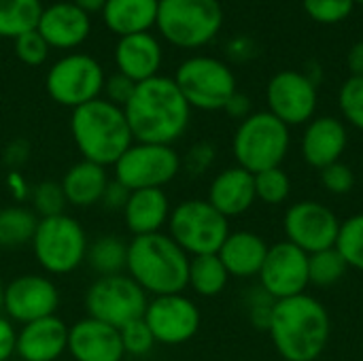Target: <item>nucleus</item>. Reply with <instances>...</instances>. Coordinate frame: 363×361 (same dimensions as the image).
Wrapping results in <instances>:
<instances>
[{
	"instance_id": "25",
	"label": "nucleus",
	"mask_w": 363,
	"mask_h": 361,
	"mask_svg": "<svg viewBox=\"0 0 363 361\" xmlns=\"http://www.w3.org/2000/svg\"><path fill=\"white\" fill-rule=\"evenodd\" d=\"M268 249L270 247L266 245V240L253 232H230L217 255L230 277L249 279L259 274Z\"/></svg>"
},
{
	"instance_id": "6",
	"label": "nucleus",
	"mask_w": 363,
	"mask_h": 361,
	"mask_svg": "<svg viewBox=\"0 0 363 361\" xmlns=\"http://www.w3.org/2000/svg\"><path fill=\"white\" fill-rule=\"evenodd\" d=\"M289 149V128L268 113H253L240 121L232 151L240 168L251 174L279 168Z\"/></svg>"
},
{
	"instance_id": "11",
	"label": "nucleus",
	"mask_w": 363,
	"mask_h": 361,
	"mask_svg": "<svg viewBox=\"0 0 363 361\" xmlns=\"http://www.w3.org/2000/svg\"><path fill=\"white\" fill-rule=\"evenodd\" d=\"M115 181L128 191L164 189L181 172V155L172 145L132 143V147L113 166Z\"/></svg>"
},
{
	"instance_id": "16",
	"label": "nucleus",
	"mask_w": 363,
	"mask_h": 361,
	"mask_svg": "<svg viewBox=\"0 0 363 361\" xmlns=\"http://www.w3.org/2000/svg\"><path fill=\"white\" fill-rule=\"evenodd\" d=\"M262 289L274 300H285L304 294L308 283V253L291 243H279L268 249L259 270Z\"/></svg>"
},
{
	"instance_id": "44",
	"label": "nucleus",
	"mask_w": 363,
	"mask_h": 361,
	"mask_svg": "<svg viewBox=\"0 0 363 361\" xmlns=\"http://www.w3.org/2000/svg\"><path fill=\"white\" fill-rule=\"evenodd\" d=\"M128 196H130V191H128L121 183H117V181L113 179V181L108 183L104 196H102V204H104L108 211H123V206H125V202H128Z\"/></svg>"
},
{
	"instance_id": "24",
	"label": "nucleus",
	"mask_w": 363,
	"mask_h": 361,
	"mask_svg": "<svg viewBox=\"0 0 363 361\" xmlns=\"http://www.w3.org/2000/svg\"><path fill=\"white\" fill-rule=\"evenodd\" d=\"M170 211V200L164 189H136L130 191L121 215L132 236H147L168 226Z\"/></svg>"
},
{
	"instance_id": "45",
	"label": "nucleus",
	"mask_w": 363,
	"mask_h": 361,
	"mask_svg": "<svg viewBox=\"0 0 363 361\" xmlns=\"http://www.w3.org/2000/svg\"><path fill=\"white\" fill-rule=\"evenodd\" d=\"M28 155H30V145H28V140L15 138V140L9 143L6 149H4V164L11 166V168H19V166L28 160Z\"/></svg>"
},
{
	"instance_id": "5",
	"label": "nucleus",
	"mask_w": 363,
	"mask_h": 361,
	"mask_svg": "<svg viewBox=\"0 0 363 361\" xmlns=\"http://www.w3.org/2000/svg\"><path fill=\"white\" fill-rule=\"evenodd\" d=\"M223 23L219 0H160L155 28L174 47L198 49L211 43Z\"/></svg>"
},
{
	"instance_id": "50",
	"label": "nucleus",
	"mask_w": 363,
	"mask_h": 361,
	"mask_svg": "<svg viewBox=\"0 0 363 361\" xmlns=\"http://www.w3.org/2000/svg\"><path fill=\"white\" fill-rule=\"evenodd\" d=\"M355 2H362V4H363V0H355Z\"/></svg>"
},
{
	"instance_id": "37",
	"label": "nucleus",
	"mask_w": 363,
	"mask_h": 361,
	"mask_svg": "<svg viewBox=\"0 0 363 361\" xmlns=\"http://www.w3.org/2000/svg\"><path fill=\"white\" fill-rule=\"evenodd\" d=\"M340 111L345 115V119L363 130V77H351L345 81V85L340 87Z\"/></svg>"
},
{
	"instance_id": "40",
	"label": "nucleus",
	"mask_w": 363,
	"mask_h": 361,
	"mask_svg": "<svg viewBox=\"0 0 363 361\" xmlns=\"http://www.w3.org/2000/svg\"><path fill=\"white\" fill-rule=\"evenodd\" d=\"M321 185L334 196H345L353 189L355 174L347 164L336 162V164H330L321 170Z\"/></svg>"
},
{
	"instance_id": "26",
	"label": "nucleus",
	"mask_w": 363,
	"mask_h": 361,
	"mask_svg": "<svg viewBox=\"0 0 363 361\" xmlns=\"http://www.w3.org/2000/svg\"><path fill=\"white\" fill-rule=\"evenodd\" d=\"M108 183L111 179L106 168L87 160L72 164L60 181L66 202L74 209H89L100 204Z\"/></svg>"
},
{
	"instance_id": "1",
	"label": "nucleus",
	"mask_w": 363,
	"mask_h": 361,
	"mask_svg": "<svg viewBox=\"0 0 363 361\" xmlns=\"http://www.w3.org/2000/svg\"><path fill=\"white\" fill-rule=\"evenodd\" d=\"M123 113L134 140L153 145L177 143L187 132L191 119V106L174 79L162 74L136 83Z\"/></svg>"
},
{
	"instance_id": "27",
	"label": "nucleus",
	"mask_w": 363,
	"mask_h": 361,
	"mask_svg": "<svg viewBox=\"0 0 363 361\" xmlns=\"http://www.w3.org/2000/svg\"><path fill=\"white\" fill-rule=\"evenodd\" d=\"M160 0H106L102 19L106 28L121 36L149 32L157 19Z\"/></svg>"
},
{
	"instance_id": "46",
	"label": "nucleus",
	"mask_w": 363,
	"mask_h": 361,
	"mask_svg": "<svg viewBox=\"0 0 363 361\" xmlns=\"http://www.w3.org/2000/svg\"><path fill=\"white\" fill-rule=\"evenodd\" d=\"M249 106H251V104H249V100H247L242 94H238V91H236V94L230 98V102L225 104V109H223V111H228L232 117L247 119V117H249V115H247V113H249Z\"/></svg>"
},
{
	"instance_id": "18",
	"label": "nucleus",
	"mask_w": 363,
	"mask_h": 361,
	"mask_svg": "<svg viewBox=\"0 0 363 361\" xmlns=\"http://www.w3.org/2000/svg\"><path fill=\"white\" fill-rule=\"evenodd\" d=\"M36 30L51 49L70 51L87 40L91 17L72 0H55L49 6H43Z\"/></svg>"
},
{
	"instance_id": "9",
	"label": "nucleus",
	"mask_w": 363,
	"mask_h": 361,
	"mask_svg": "<svg viewBox=\"0 0 363 361\" xmlns=\"http://www.w3.org/2000/svg\"><path fill=\"white\" fill-rule=\"evenodd\" d=\"M172 79L187 104L200 111H221L236 94V79L230 66L208 55L185 60Z\"/></svg>"
},
{
	"instance_id": "8",
	"label": "nucleus",
	"mask_w": 363,
	"mask_h": 361,
	"mask_svg": "<svg viewBox=\"0 0 363 361\" xmlns=\"http://www.w3.org/2000/svg\"><path fill=\"white\" fill-rule=\"evenodd\" d=\"M168 236L189 255L219 253L230 236L228 217H223L208 200H185L170 211Z\"/></svg>"
},
{
	"instance_id": "21",
	"label": "nucleus",
	"mask_w": 363,
	"mask_h": 361,
	"mask_svg": "<svg viewBox=\"0 0 363 361\" xmlns=\"http://www.w3.org/2000/svg\"><path fill=\"white\" fill-rule=\"evenodd\" d=\"M162 45L151 32L121 36L115 47L117 72L125 74L134 83L157 77L162 68Z\"/></svg>"
},
{
	"instance_id": "7",
	"label": "nucleus",
	"mask_w": 363,
	"mask_h": 361,
	"mask_svg": "<svg viewBox=\"0 0 363 361\" xmlns=\"http://www.w3.org/2000/svg\"><path fill=\"white\" fill-rule=\"evenodd\" d=\"M30 245L38 266L47 274L55 277L74 272L85 262L89 247L83 226L66 213L57 217L38 219Z\"/></svg>"
},
{
	"instance_id": "31",
	"label": "nucleus",
	"mask_w": 363,
	"mask_h": 361,
	"mask_svg": "<svg viewBox=\"0 0 363 361\" xmlns=\"http://www.w3.org/2000/svg\"><path fill=\"white\" fill-rule=\"evenodd\" d=\"M43 13L40 0H0V36L17 38L36 30Z\"/></svg>"
},
{
	"instance_id": "14",
	"label": "nucleus",
	"mask_w": 363,
	"mask_h": 361,
	"mask_svg": "<svg viewBox=\"0 0 363 361\" xmlns=\"http://www.w3.org/2000/svg\"><path fill=\"white\" fill-rule=\"evenodd\" d=\"M60 291L45 274H19L4 285L2 315L26 326L57 313Z\"/></svg>"
},
{
	"instance_id": "51",
	"label": "nucleus",
	"mask_w": 363,
	"mask_h": 361,
	"mask_svg": "<svg viewBox=\"0 0 363 361\" xmlns=\"http://www.w3.org/2000/svg\"><path fill=\"white\" fill-rule=\"evenodd\" d=\"M11 361H19V360H11Z\"/></svg>"
},
{
	"instance_id": "43",
	"label": "nucleus",
	"mask_w": 363,
	"mask_h": 361,
	"mask_svg": "<svg viewBox=\"0 0 363 361\" xmlns=\"http://www.w3.org/2000/svg\"><path fill=\"white\" fill-rule=\"evenodd\" d=\"M17 355V328L15 323L0 315V361L15 360Z\"/></svg>"
},
{
	"instance_id": "48",
	"label": "nucleus",
	"mask_w": 363,
	"mask_h": 361,
	"mask_svg": "<svg viewBox=\"0 0 363 361\" xmlns=\"http://www.w3.org/2000/svg\"><path fill=\"white\" fill-rule=\"evenodd\" d=\"M81 11H85L89 17L94 15V13H102V9H104V4H106V0H72Z\"/></svg>"
},
{
	"instance_id": "39",
	"label": "nucleus",
	"mask_w": 363,
	"mask_h": 361,
	"mask_svg": "<svg viewBox=\"0 0 363 361\" xmlns=\"http://www.w3.org/2000/svg\"><path fill=\"white\" fill-rule=\"evenodd\" d=\"M49 45L47 40L38 34V30L26 32L15 38V53L26 66H40L49 57Z\"/></svg>"
},
{
	"instance_id": "13",
	"label": "nucleus",
	"mask_w": 363,
	"mask_h": 361,
	"mask_svg": "<svg viewBox=\"0 0 363 361\" xmlns=\"http://www.w3.org/2000/svg\"><path fill=\"white\" fill-rule=\"evenodd\" d=\"M143 321L157 345L177 347L189 343L198 334L202 317L194 300L183 294H170L149 298Z\"/></svg>"
},
{
	"instance_id": "49",
	"label": "nucleus",
	"mask_w": 363,
	"mask_h": 361,
	"mask_svg": "<svg viewBox=\"0 0 363 361\" xmlns=\"http://www.w3.org/2000/svg\"><path fill=\"white\" fill-rule=\"evenodd\" d=\"M2 298H4V283L0 281V315H2Z\"/></svg>"
},
{
	"instance_id": "19",
	"label": "nucleus",
	"mask_w": 363,
	"mask_h": 361,
	"mask_svg": "<svg viewBox=\"0 0 363 361\" xmlns=\"http://www.w3.org/2000/svg\"><path fill=\"white\" fill-rule=\"evenodd\" d=\"M68 353L74 361H123L119 330L83 317L68 328Z\"/></svg>"
},
{
	"instance_id": "34",
	"label": "nucleus",
	"mask_w": 363,
	"mask_h": 361,
	"mask_svg": "<svg viewBox=\"0 0 363 361\" xmlns=\"http://www.w3.org/2000/svg\"><path fill=\"white\" fill-rule=\"evenodd\" d=\"M336 249L345 257L349 268L363 272V215H355L340 223Z\"/></svg>"
},
{
	"instance_id": "28",
	"label": "nucleus",
	"mask_w": 363,
	"mask_h": 361,
	"mask_svg": "<svg viewBox=\"0 0 363 361\" xmlns=\"http://www.w3.org/2000/svg\"><path fill=\"white\" fill-rule=\"evenodd\" d=\"M228 281H230V274L217 253L189 257L187 287H191L198 296L202 298L219 296L225 289Z\"/></svg>"
},
{
	"instance_id": "38",
	"label": "nucleus",
	"mask_w": 363,
	"mask_h": 361,
	"mask_svg": "<svg viewBox=\"0 0 363 361\" xmlns=\"http://www.w3.org/2000/svg\"><path fill=\"white\" fill-rule=\"evenodd\" d=\"M355 0H304V11L319 23H338L353 11Z\"/></svg>"
},
{
	"instance_id": "35",
	"label": "nucleus",
	"mask_w": 363,
	"mask_h": 361,
	"mask_svg": "<svg viewBox=\"0 0 363 361\" xmlns=\"http://www.w3.org/2000/svg\"><path fill=\"white\" fill-rule=\"evenodd\" d=\"M253 179H255V196H257V200H262L266 204H281L287 200V196L291 191V181L281 166L257 172V174H253Z\"/></svg>"
},
{
	"instance_id": "23",
	"label": "nucleus",
	"mask_w": 363,
	"mask_h": 361,
	"mask_svg": "<svg viewBox=\"0 0 363 361\" xmlns=\"http://www.w3.org/2000/svg\"><path fill=\"white\" fill-rule=\"evenodd\" d=\"M223 217H238L247 213L253 202L257 200L255 196V179L249 170L234 166L221 170L211 187H208V198H206Z\"/></svg>"
},
{
	"instance_id": "29",
	"label": "nucleus",
	"mask_w": 363,
	"mask_h": 361,
	"mask_svg": "<svg viewBox=\"0 0 363 361\" xmlns=\"http://www.w3.org/2000/svg\"><path fill=\"white\" fill-rule=\"evenodd\" d=\"M85 262L98 277L121 274L125 272L128 264V243L115 234L98 236L94 243H89Z\"/></svg>"
},
{
	"instance_id": "42",
	"label": "nucleus",
	"mask_w": 363,
	"mask_h": 361,
	"mask_svg": "<svg viewBox=\"0 0 363 361\" xmlns=\"http://www.w3.org/2000/svg\"><path fill=\"white\" fill-rule=\"evenodd\" d=\"M215 162V147L211 143H196L189 151L185 162L181 160V168L185 166L189 174H202Z\"/></svg>"
},
{
	"instance_id": "2",
	"label": "nucleus",
	"mask_w": 363,
	"mask_h": 361,
	"mask_svg": "<svg viewBox=\"0 0 363 361\" xmlns=\"http://www.w3.org/2000/svg\"><path fill=\"white\" fill-rule=\"evenodd\" d=\"M268 332L283 360L315 361L330 343L332 321L319 300L300 294L274 302Z\"/></svg>"
},
{
	"instance_id": "17",
	"label": "nucleus",
	"mask_w": 363,
	"mask_h": 361,
	"mask_svg": "<svg viewBox=\"0 0 363 361\" xmlns=\"http://www.w3.org/2000/svg\"><path fill=\"white\" fill-rule=\"evenodd\" d=\"M270 113L285 126L308 121L317 109V87L313 79L296 70H283L268 83Z\"/></svg>"
},
{
	"instance_id": "3",
	"label": "nucleus",
	"mask_w": 363,
	"mask_h": 361,
	"mask_svg": "<svg viewBox=\"0 0 363 361\" xmlns=\"http://www.w3.org/2000/svg\"><path fill=\"white\" fill-rule=\"evenodd\" d=\"M125 274L151 298L183 294L189 279V255L164 232L134 236L128 243Z\"/></svg>"
},
{
	"instance_id": "36",
	"label": "nucleus",
	"mask_w": 363,
	"mask_h": 361,
	"mask_svg": "<svg viewBox=\"0 0 363 361\" xmlns=\"http://www.w3.org/2000/svg\"><path fill=\"white\" fill-rule=\"evenodd\" d=\"M119 336H121L123 353L132 355V357H145L157 345L151 330L147 328V323L143 319H136V321L123 326L119 330Z\"/></svg>"
},
{
	"instance_id": "30",
	"label": "nucleus",
	"mask_w": 363,
	"mask_h": 361,
	"mask_svg": "<svg viewBox=\"0 0 363 361\" xmlns=\"http://www.w3.org/2000/svg\"><path fill=\"white\" fill-rule=\"evenodd\" d=\"M38 226V217L30 206L11 204L0 209V249L30 245Z\"/></svg>"
},
{
	"instance_id": "47",
	"label": "nucleus",
	"mask_w": 363,
	"mask_h": 361,
	"mask_svg": "<svg viewBox=\"0 0 363 361\" xmlns=\"http://www.w3.org/2000/svg\"><path fill=\"white\" fill-rule=\"evenodd\" d=\"M347 64L351 68V77H363V43H355L347 55Z\"/></svg>"
},
{
	"instance_id": "32",
	"label": "nucleus",
	"mask_w": 363,
	"mask_h": 361,
	"mask_svg": "<svg viewBox=\"0 0 363 361\" xmlns=\"http://www.w3.org/2000/svg\"><path fill=\"white\" fill-rule=\"evenodd\" d=\"M349 266L336 247L308 255V283L317 287H330L347 274Z\"/></svg>"
},
{
	"instance_id": "33",
	"label": "nucleus",
	"mask_w": 363,
	"mask_h": 361,
	"mask_svg": "<svg viewBox=\"0 0 363 361\" xmlns=\"http://www.w3.org/2000/svg\"><path fill=\"white\" fill-rule=\"evenodd\" d=\"M66 206L68 202L57 181H40L30 189V209L38 219L64 215Z\"/></svg>"
},
{
	"instance_id": "12",
	"label": "nucleus",
	"mask_w": 363,
	"mask_h": 361,
	"mask_svg": "<svg viewBox=\"0 0 363 361\" xmlns=\"http://www.w3.org/2000/svg\"><path fill=\"white\" fill-rule=\"evenodd\" d=\"M104 81V70L96 57L87 53H68L49 68L45 89L60 106L77 109L102 98Z\"/></svg>"
},
{
	"instance_id": "10",
	"label": "nucleus",
	"mask_w": 363,
	"mask_h": 361,
	"mask_svg": "<svg viewBox=\"0 0 363 361\" xmlns=\"http://www.w3.org/2000/svg\"><path fill=\"white\" fill-rule=\"evenodd\" d=\"M85 313L115 330L143 319L149 296L125 272L98 277L85 291Z\"/></svg>"
},
{
	"instance_id": "41",
	"label": "nucleus",
	"mask_w": 363,
	"mask_h": 361,
	"mask_svg": "<svg viewBox=\"0 0 363 361\" xmlns=\"http://www.w3.org/2000/svg\"><path fill=\"white\" fill-rule=\"evenodd\" d=\"M134 89H136V83L132 79H128L121 72H115V74L106 77L102 91H104V100H108V102H113V104L123 109L130 102Z\"/></svg>"
},
{
	"instance_id": "22",
	"label": "nucleus",
	"mask_w": 363,
	"mask_h": 361,
	"mask_svg": "<svg viewBox=\"0 0 363 361\" xmlns=\"http://www.w3.org/2000/svg\"><path fill=\"white\" fill-rule=\"evenodd\" d=\"M347 128L334 117H319L308 123L302 136V155L308 166L323 170L330 164L340 162L347 149Z\"/></svg>"
},
{
	"instance_id": "4",
	"label": "nucleus",
	"mask_w": 363,
	"mask_h": 361,
	"mask_svg": "<svg viewBox=\"0 0 363 361\" xmlns=\"http://www.w3.org/2000/svg\"><path fill=\"white\" fill-rule=\"evenodd\" d=\"M70 134L81 157L104 168L115 166L134 143L123 109L104 98L72 109Z\"/></svg>"
},
{
	"instance_id": "15",
	"label": "nucleus",
	"mask_w": 363,
	"mask_h": 361,
	"mask_svg": "<svg viewBox=\"0 0 363 361\" xmlns=\"http://www.w3.org/2000/svg\"><path fill=\"white\" fill-rule=\"evenodd\" d=\"M340 232V221L321 202L304 200L294 204L285 213V234L287 243L296 245L304 253H317L336 247Z\"/></svg>"
},
{
	"instance_id": "20",
	"label": "nucleus",
	"mask_w": 363,
	"mask_h": 361,
	"mask_svg": "<svg viewBox=\"0 0 363 361\" xmlns=\"http://www.w3.org/2000/svg\"><path fill=\"white\" fill-rule=\"evenodd\" d=\"M68 351V326L57 317L36 319L17 330L19 361H57Z\"/></svg>"
}]
</instances>
